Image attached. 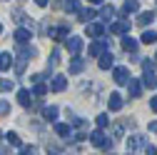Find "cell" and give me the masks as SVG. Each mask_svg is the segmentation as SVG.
Segmentation results:
<instances>
[{"instance_id": "1", "label": "cell", "mask_w": 157, "mask_h": 155, "mask_svg": "<svg viewBox=\"0 0 157 155\" xmlns=\"http://www.w3.org/2000/svg\"><path fill=\"white\" fill-rule=\"evenodd\" d=\"M90 143L97 145V148H105V150L112 148V140L105 138V133H102V130H92V133H90Z\"/></svg>"}, {"instance_id": "2", "label": "cell", "mask_w": 157, "mask_h": 155, "mask_svg": "<svg viewBox=\"0 0 157 155\" xmlns=\"http://www.w3.org/2000/svg\"><path fill=\"white\" fill-rule=\"evenodd\" d=\"M112 78H115V83H117V85H127V83L132 80V78H130V70H127V68H122V65H120V68H115Z\"/></svg>"}, {"instance_id": "3", "label": "cell", "mask_w": 157, "mask_h": 155, "mask_svg": "<svg viewBox=\"0 0 157 155\" xmlns=\"http://www.w3.org/2000/svg\"><path fill=\"white\" fill-rule=\"evenodd\" d=\"M105 50H107V40H95V43H90V55H92V58H102Z\"/></svg>"}, {"instance_id": "4", "label": "cell", "mask_w": 157, "mask_h": 155, "mask_svg": "<svg viewBox=\"0 0 157 155\" xmlns=\"http://www.w3.org/2000/svg\"><path fill=\"white\" fill-rule=\"evenodd\" d=\"M13 38H15V43H17V45H28L33 35H30V30H28V28H17Z\"/></svg>"}, {"instance_id": "5", "label": "cell", "mask_w": 157, "mask_h": 155, "mask_svg": "<svg viewBox=\"0 0 157 155\" xmlns=\"http://www.w3.org/2000/svg\"><path fill=\"white\" fill-rule=\"evenodd\" d=\"M127 148H130V150L147 148V143H145V135H130V138H127Z\"/></svg>"}, {"instance_id": "6", "label": "cell", "mask_w": 157, "mask_h": 155, "mask_svg": "<svg viewBox=\"0 0 157 155\" xmlns=\"http://www.w3.org/2000/svg\"><path fill=\"white\" fill-rule=\"evenodd\" d=\"M65 48H67L72 55H77V53L82 50V40H80L77 35H72V38H67V40H65Z\"/></svg>"}, {"instance_id": "7", "label": "cell", "mask_w": 157, "mask_h": 155, "mask_svg": "<svg viewBox=\"0 0 157 155\" xmlns=\"http://www.w3.org/2000/svg\"><path fill=\"white\" fill-rule=\"evenodd\" d=\"M102 33H105V25H100V23H90L85 28V35L87 38H102Z\"/></svg>"}, {"instance_id": "8", "label": "cell", "mask_w": 157, "mask_h": 155, "mask_svg": "<svg viewBox=\"0 0 157 155\" xmlns=\"http://www.w3.org/2000/svg\"><path fill=\"white\" fill-rule=\"evenodd\" d=\"M50 88H52L55 93H63V90L67 88V78H65V75H55V78H52V85H50Z\"/></svg>"}, {"instance_id": "9", "label": "cell", "mask_w": 157, "mask_h": 155, "mask_svg": "<svg viewBox=\"0 0 157 155\" xmlns=\"http://www.w3.org/2000/svg\"><path fill=\"white\" fill-rule=\"evenodd\" d=\"M127 30H130V20H120V23L110 25V33H115V35H125Z\"/></svg>"}, {"instance_id": "10", "label": "cell", "mask_w": 157, "mask_h": 155, "mask_svg": "<svg viewBox=\"0 0 157 155\" xmlns=\"http://www.w3.org/2000/svg\"><path fill=\"white\" fill-rule=\"evenodd\" d=\"M107 105H110L112 113L122 110V95H120V93H112V95H110V100H107Z\"/></svg>"}, {"instance_id": "11", "label": "cell", "mask_w": 157, "mask_h": 155, "mask_svg": "<svg viewBox=\"0 0 157 155\" xmlns=\"http://www.w3.org/2000/svg\"><path fill=\"white\" fill-rule=\"evenodd\" d=\"M142 85H145V83H140V80H130V83H127L130 98H140V95H142Z\"/></svg>"}, {"instance_id": "12", "label": "cell", "mask_w": 157, "mask_h": 155, "mask_svg": "<svg viewBox=\"0 0 157 155\" xmlns=\"http://www.w3.org/2000/svg\"><path fill=\"white\" fill-rule=\"evenodd\" d=\"M17 103H20L23 108H28L33 103V93L30 90H17Z\"/></svg>"}, {"instance_id": "13", "label": "cell", "mask_w": 157, "mask_h": 155, "mask_svg": "<svg viewBox=\"0 0 157 155\" xmlns=\"http://www.w3.org/2000/svg\"><path fill=\"white\" fill-rule=\"evenodd\" d=\"M85 70V60L82 58H72V63H70V75H77V73H82Z\"/></svg>"}, {"instance_id": "14", "label": "cell", "mask_w": 157, "mask_h": 155, "mask_svg": "<svg viewBox=\"0 0 157 155\" xmlns=\"http://www.w3.org/2000/svg\"><path fill=\"white\" fill-rule=\"evenodd\" d=\"M152 20H155V13H152V10H145V13H140V18H137V25L145 28V25H150Z\"/></svg>"}, {"instance_id": "15", "label": "cell", "mask_w": 157, "mask_h": 155, "mask_svg": "<svg viewBox=\"0 0 157 155\" xmlns=\"http://www.w3.org/2000/svg\"><path fill=\"white\" fill-rule=\"evenodd\" d=\"M137 10H140V3H137V0H125V5H122V13H125V15L137 13Z\"/></svg>"}, {"instance_id": "16", "label": "cell", "mask_w": 157, "mask_h": 155, "mask_svg": "<svg viewBox=\"0 0 157 155\" xmlns=\"http://www.w3.org/2000/svg\"><path fill=\"white\" fill-rule=\"evenodd\" d=\"M112 60H115V58H112L110 53H105V55L100 58V63H97V65H100V70H110V68H112Z\"/></svg>"}, {"instance_id": "17", "label": "cell", "mask_w": 157, "mask_h": 155, "mask_svg": "<svg viewBox=\"0 0 157 155\" xmlns=\"http://www.w3.org/2000/svg\"><path fill=\"white\" fill-rule=\"evenodd\" d=\"M57 113H60V110H57L55 105H48V108H43V118H45V120H55Z\"/></svg>"}, {"instance_id": "18", "label": "cell", "mask_w": 157, "mask_h": 155, "mask_svg": "<svg viewBox=\"0 0 157 155\" xmlns=\"http://www.w3.org/2000/svg\"><path fill=\"white\" fill-rule=\"evenodd\" d=\"M122 48H125L127 53H135V50H137V40H132L130 35H125V38H122Z\"/></svg>"}, {"instance_id": "19", "label": "cell", "mask_w": 157, "mask_h": 155, "mask_svg": "<svg viewBox=\"0 0 157 155\" xmlns=\"http://www.w3.org/2000/svg\"><path fill=\"white\" fill-rule=\"evenodd\" d=\"M55 133L60 135V138H67L70 135V125L67 123H55Z\"/></svg>"}, {"instance_id": "20", "label": "cell", "mask_w": 157, "mask_h": 155, "mask_svg": "<svg viewBox=\"0 0 157 155\" xmlns=\"http://www.w3.org/2000/svg\"><path fill=\"white\" fill-rule=\"evenodd\" d=\"M140 43H145V45H152V43H157V33H152V30H145Z\"/></svg>"}, {"instance_id": "21", "label": "cell", "mask_w": 157, "mask_h": 155, "mask_svg": "<svg viewBox=\"0 0 157 155\" xmlns=\"http://www.w3.org/2000/svg\"><path fill=\"white\" fill-rule=\"evenodd\" d=\"M13 65V55L10 53H3V55H0V70H8Z\"/></svg>"}, {"instance_id": "22", "label": "cell", "mask_w": 157, "mask_h": 155, "mask_svg": "<svg viewBox=\"0 0 157 155\" xmlns=\"http://www.w3.org/2000/svg\"><path fill=\"white\" fill-rule=\"evenodd\" d=\"M50 38H55V40H67V28H57V30H50Z\"/></svg>"}, {"instance_id": "23", "label": "cell", "mask_w": 157, "mask_h": 155, "mask_svg": "<svg viewBox=\"0 0 157 155\" xmlns=\"http://www.w3.org/2000/svg\"><path fill=\"white\" fill-rule=\"evenodd\" d=\"M142 83H145L147 88H157V75H155V73H145Z\"/></svg>"}, {"instance_id": "24", "label": "cell", "mask_w": 157, "mask_h": 155, "mask_svg": "<svg viewBox=\"0 0 157 155\" xmlns=\"http://www.w3.org/2000/svg\"><path fill=\"white\" fill-rule=\"evenodd\" d=\"M45 93H48V85H45V83H35V90H33V95H37V98H43Z\"/></svg>"}, {"instance_id": "25", "label": "cell", "mask_w": 157, "mask_h": 155, "mask_svg": "<svg viewBox=\"0 0 157 155\" xmlns=\"http://www.w3.org/2000/svg\"><path fill=\"white\" fill-rule=\"evenodd\" d=\"M5 138H8V143H10V145H15V148H20V135H17V133H8Z\"/></svg>"}, {"instance_id": "26", "label": "cell", "mask_w": 157, "mask_h": 155, "mask_svg": "<svg viewBox=\"0 0 157 155\" xmlns=\"http://www.w3.org/2000/svg\"><path fill=\"white\" fill-rule=\"evenodd\" d=\"M95 123H97V128H107L110 125V118L102 113V115H97V118H95Z\"/></svg>"}, {"instance_id": "27", "label": "cell", "mask_w": 157, "mask_h": 155, "mask_svg": "<svg viewBox=\"0 0 157 155\" xmlns=\"http://www.w3.org/2000/svg\"><path fill=\"white\" fill-rule=\"evenodd\" d=\"M77 15H80V20H92V18H95V10H80V13H77Z\"/></svg>"}, {"instance_id": "28", "label": "cell", "mask_w": 157, "mask_h": 155, "mask_svg": "<svg viewBox=\"0 0 157 155\" xmlns=\"http://www.w3.org/2000/svg\"><path fill=\"white\" fill-rule=\"evenodd\" d=\"M13 88V80H5V78H0V93H5Z\"/></svg>"}, {"instance_id": "29", "label": "cell", "mask_w": 157, "mask_h": 155, "mask_svg": "<svg viewBox=\"0 0 157 155\" xmlns=\"http://www.w3.org/2000/svg\"><path fill=\"white\" fill-rule=\"evenodd\" d=\"M142 70L145 73H155V60H145L142 63Z\"/></svg>"}, {"instance_id": "30", "label": "cell", "mask_w": 157, "mask_h": 155, "mask_svg": "<svg viewBox=\"0 0 157 155\" xmlns=\"http://www.w3.org/2000/svg\"><path fill=\"white\" fill-rule=\"evenodd\" d=\"M10 113V103L8 100H0V115H8Z\"/></svg>"}, {"instance_id": "31", "label": "cell", "mask_w": 157, "mask_h": 155, "mask_svg": "<svg viewBox=\"0 0 157 155\" xmlns=\"http://www.w3.org/2000/svg\"><path fill=\"white\" fill-rule=\"evenodd\" d=\"M57 60H60V50H55V53L50 55V68H55V65H57Z\"/></svg>"}, {"instance_id": "32", "label": "cell", "mask_w": 157, "mask_h": 155, "mask_svg": "<svg viewBox=\"0 0 157 155\" xmlns=\"http://www.w3.org/2000/svg\"><path fill=\"white\" fill-rule=\"evenodd\" d=\"M112 15H115V8L112 5H105L102 8V18H112Z\"/></svg>"}, {"instance_id": "33", "label": "cell", "mask_w": 157, "mask_h": 155, "mask_svg": "<svg viewBox=\"0 0 157 155\" xmlns=\"http://www.w3.org/2000/svg\"><path fill=\"white\" fill-rule=\"evenodd\" d=\"M150 110H152V113H157V95L150 100Z\"/></svg>"}, {"instance_id": "34", "label": "cell", "mask_w": 157, "mask_h": 155, "mask_svg": "<svg viewBox=\"0 0 157 155\" xmlns=\"http://www.w3.org/2000/svg\"><path fill=\"white\" fill-rule=\"evenodd\" d=\"M145 153H147V155H157V148H152V145H147V148H145Z\"/></svg>"}, {"instance_id": "35", "label": "cell", "mask_w": 157, "mask_h": 155, "mask_svg": "<svg viewBox=\"0 0 157 155\" xmlns=\"http://www.w3.org/2000/svg\"><path fill=\"white\" fill-rule=\"evenodd\" d=\"M90 5H102V0H87Z\"/></svg>"}, {"instance_id": "36", "label": "cell", "mask_w": 157, "mask_h": 155, "mask_svg": "<svg viewBox=\"0 0 157 155\" xmlns=\"http://www.w3.org/2000/svg\"><path fill=\"white\" fill-rule=\"evenodd\" d=\"M150 130H152V133H157V120H155V123H150Z\"/></svg>"}, {"instance_id": "37", "label": "cell", "mask_w": 157, "mask_h": 155, "mask_svg": "<svg viewBox=\"0 0 157 155\" xmlns=\"http://www.w3.org/2000/svg\"><path fill=\"white\" fill-rule=\"evenodd\" d=\"M35 3L40 5V8H45V5H48V0H35Z\"/></svg>"}, {"instance_id": "38", "label": "cell", "mask_w": 157, "mask_h": 155, "mask_svg": "<svg viewBox=\"0 0 157 155\" xmlns=\"http://www.w3.org/2000/svg\"><path fill=\"white\" fill-rule=\"evenodd\" d=\"M0 33H3V25H0Z\"/></svg>"}, {"instance_id": "39", "label": "cell", "mask_w": 157, "mask_h": 155, "mask_svg": "<svg viewBox=\"0 0 157 155\" xmlns=\"http://www.w3.org/2000/svg\"><path fill=\"white\" fill-rule=\"evenodd\" d=\"M0 138H3V133H0Z\"/></svg>"}, {"instance_id": "40", "label": "cell", "mask_w": 157, "mask_h": 155, "mask_svg": "<svg viewBox=\"0 0 157 155\" xmlns=\"http://www.w3.org/2000/svg\"><path fill=\"white\" fill-rule=\"evenodd\" d=\"M127 155H132V153H127Z\"/></svg>"}]
</instances>
